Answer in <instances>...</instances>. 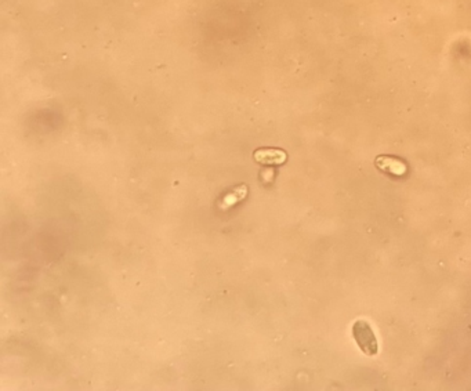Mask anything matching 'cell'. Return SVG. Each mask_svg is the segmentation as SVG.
<instances>
[{
	"instance_id": "obj_3",
	"label": "cell",
	"mask_w": 471,
	"mask_h": 391,
	"mask_svg": "<svg viewBox=\"0 0 471 391\" xmlns=\"http://www.w3.org/2000/svg\"><path fill=\"white\" fill-rule=\"evenodd\" d=\"M255 159L263 165H282L288 155L282 150H259L255 152Z\"/></svg>"
},
{
	"instance_id": "obj_2",
	"label": "cell",
	"mask_w": 471,
	"mask_h": 391,
	"mask_svg": "<svg viewBox=\"0 0 471 391\" xmlns=\"http://www.w3.org/2000/svg\"><path fill=\"white\" fill-rule=\"evenodd\" d=\"M376 166L383 172L391 173L394 176H404L406 173V165L402 160L391 158V156H377Z\"/></svg>"
},
{
	"instance_id": "obj_1",
	"label": "cell",
	"mask_w": 471,
	"mask_h": 391,
	"mask_svg": "<svg viewBox=\"0 0 471 391\" xmlns=\"http://www.w3.org/2000/svg\"><path fill=\"white\" fill-rule=\"evenodd\" d=\"M353 336L359 349L362 350L366 355H369V357L376 355L377 351H379V344H377V339L372 326L369 325L367 321L358 320L354 322Z\"/></svg>"
},
{
	"instance_id": "obj_5",
	"label": "cell",
	"mask_w": 471,
	"mask_h": 391,
	"mask_svg": "<svg viewBox=\"0 0 471 391\" xmlns=\"http://www.w3.org/2000/svg\"><path fill=\"white\" fill-rule=\"evenodd\" d=\"M272 176H274L272 169H267L265 172H263V179L265 180L267 183H269V181L272 180Z\"/></svg>"
},
{
	"instance_id": "obj_4",
	"label": "cell",
	"mask_w": 471,
	"mask_h": 391,
	"mask_svg": "<svg viewBox=\"0 0 471 391\" xmlns=\"http://www.w3.org/2000/svg\"><path fill=\"white\" fill-rule=\"evenodd\" d=\"M246 195H247V187L246 185H239V187H236L232 192H228L222 199V202L220 203V208L222 210H227L228 208H231L234 205H236L238 202H240L242 199L245 198Z\"/></svg>"
}]
</instances>
